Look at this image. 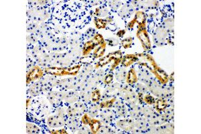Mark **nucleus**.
<instances>
[{"instance_id":"obj_18","label":"nucleus","mask_w":201,"mask_h":134,"mask_svg":"<svg viewBox=\"0 0 201 134\" xmlns=\"http://www.w3.org/2000/svg\"><path fill=\"white\" fill-rule=\"evenodd\" d=\"M144 101L145 103L149 105H153L156 103L155 99L150 94H146L144 97Z\"/></svg>"},{"instance_id":"obj_20","label":"nucleus","mask_w":201,"mask_h":134,"mask_svg":"<svg viewBox=\"0 0 201 134\" xmlns=\"http://www.w3.org/2000/svg\"><path fill=\"white\" fill-rule=\"evenodd\" d=\"M91 119L89 117V115L87 114H84L83 117H82L81 121L84 125H89L90 122H91Z\"/></svg>"},{"instance_id":"obj_3","label":"nucleus","mask_w":201,"mask_h":134,"mask_svg":"<svg viewBox=\"0 0 201 134\" xmlns=\"http://www.w3.org/2000/svg\"><path fill=\"white\" fill-rule=\"evenodd\" d=\"M137 37L141 42L143 48L145 51H147L151 48V42L149 35L145 28H137Z\"/></svg>"},{"instance_id":"obj_11","label":"nucleus","mask_w":201,"mask_h":134,"mask_svg":"<svg viewBox=\"0 0 201 134\" xmlns=\"http://www.w3.org/2000/svg\"><path fill=\"white\" fill-rule=\"evenodd\" d=\"M89 125H90V128H91L92 132L93 133H97L100 130V126H101V123H100V122L99 120L91 119Z\"/></svg>"},{"instance_id":"obj_22","label":"nucleus","mask_w":201,"mask_h":134,"mask_svg":"<svg viewBox=\"0 0 201 134\" xmlns=\"http://www.w3.org/2000/svg\"><path fill=\"white\" fill-rule=\"evenodd\" d=\"M125 30H119L117 31V36H118V37H122V36H123L124 35H125Z\"/></svg>"},{"instance_id":"obj_17","label":"nucleus","mask_w":201,"mask_h":134,"mask_svg":"<svg viewBox=\"0 0 201 134\" xmlns=\"http://www.w3.org/2000/svg\"><path fill=\"white\" fill-rule=\"evenodd\" d=\"M100 98V91L99 89H96V90H95L93 92H92V96H91V99H92V102H97L99 101Z\"/></svg>"},{"instance_id":"obj_8","label":"nucleus","mask_w":201,"mask_h":134,"mask_svg":"<svg viewBox=\"0 0 201 134\" xmlns=\"http://www.w3.org/2000/svg\"><path fill=\"white\" fill-rule=\"evenodd\" d=\"M99 45V44H98L97 42L94 40V39H92V40L87 42L84 44L83 54L84 55V56L89 54L92 50H93L95 47Z\"/></svg>"},{"instance_id":"obj_16","label":"nucleus","mask_w":201,"mask_h":134,"mask_svg":"<svg viewBox=\"0 0 201 134\" xmlns=\"http://www.w3.org/2000/svg\"><path fill=\"white\" fill-rule=\"evenodd\" d=\"M39 131L38 128L36 125L27 123V133H36Z\"/></svg>"},{"instance_id":"obj_19","label":"nucleus","mask_w":201,"mask_h":134,"mask_svg":"<svg viewBox=\"0 0 201 134\" xmlns=\"http://www.w3.org/2000/svg\"><path fill=\"white\" fill-rule=\"evenodd\" d=\"M93 39L99 44H100L101 43L103 42H105L104 38H103V36L101 34H97L95 35L94 36Z\"/></svg>"},{"instance_id":"obj_24","label":"nucleus","mask_w":201,"mask_h":134,"mask_svg":"<svg viewBox=\"0 0 201 134\" xmlns=\"http://www.w3.org/2000/svg\"><path fill=\"white\" fill-rule=\"evenodd\" d=\"M51 133H67V131H66L65 130H63L54 131H53V132L52 131Z\"/></svg>"},{"instance_id":"obj_13","label":"nucleus","mask_w":201,"mask_h":134,"mask_svg":"<svg viewBox=\"0 0 201 134\" xmlns=\"http://www.w3.org/2000/svg\"><path fill=\"white\" fill-rule=\"evenodd\" d=\"M166 107H167V103L165 99H160L157 100L156 103V109L158 111H162L164 110Z\"/></svg>"},{"instance_id":"obj_7","label":"nucleus","mask_w":201,"mask_h":134,"mask_svg":"<svg viewBox=\"0 0 201 134\" xmlns=\"http://www.w3.org/2000/svg\"><path fill=\"white\" fill-rule=\"evenodd\" d=\"M134 20L137 23H138L137 28H145V22H146V16L144 12H137L134 17Z\"/></svg>"},{"instance_id":"obj_5","label":"nucleus","mask_w":201,"mask_h":134,"mask_svg":"<svg viewBox=\"0 0 201 134\" xmlns=\"http://www.w3.org/2000/svg\"><path fill=\"white\" fill-rule=\"evenodd\" d=\"M138 61V55L137 54H127L122 57L121 60V63L123 67H128L134 64L135 62Z\"/></svg>"},{"instance_id":"obj_21","label":"nucleus","mask_w":201,"mask_h":134,"mask_svg":"<svg viewBox=\"0 0 201 134\" xmlns=\"http://www.w3.org/2000/svg\"><path fill=\"white\" fill-rule=\"evenodd\" d=\"M113 79V76L112 74H109V75H107L106 77H105L104 82H105V84L108 85V84H110L112 82Z\"/></svg>"},{"instance_id":"obj_26","label":"nucleus","mask_w":201,"mask_h":134,"mask_svg":"<svg viewBox=\"0 0 201 134\" xmlns=\"http://www.w3.org/2000/svg\"><path fill=\"white\" fill-rule=\"evenodd\" d=\"M29 101H30V100H28V101H27V107L28 106V104H29Z\"/></svg>"},{"instance_id":"obj_12","label":"nucleus","mask_w":201,"mask_h":134,"mask_svg":"<svg viewBox=\"0 0 201 134\" xmlns=\"http://www.w3.org/2000/svg\"><path fill=\"white\" fill-rule=\"evenodd\" d=\"M95 24L97 29H104L106 28L107 24V18L105 20L101 19V18H95L94 20Z\"/></svg>"},{"instance_id":"obj_10","label":"nucleus","mask_w":201,"mask_h":134,"mask_svg":"<svg viewBox=\"0 0 201 134\" xmlns=\"http://www.w3.org/2000/svg\"><path fill=\"white\" fill-rule=\"evenodd\" d=\"M137 82V77L136 75V72L135 71L134 69H131L129 70L127 76V83L129 84H134Z\"/></svg>"},{"instance_id":"obj_1","label":"nucleus","mask_w":201,"mask_h":134,"mask_svg":"<svg viewBox=\"0 0 201 134\" xmlns=\"http://www.w3.org/2000/svg\"><path fill=\"white\" fill-rule=\"evenodd\" d=\"M122 57L123 54L120 51H117L114 52H112V53H110L107 55L106 56L100 59L99 62L96 64V69H98L99 67H104V66L113 61L112 65V69H111V71H113L115 69V68L117 67V66H118L119 64L121 62Z\"/></svg>"},{"instance_id":"obj_4","label":"nucleus","mask_w":201,"mask_h":134,"mask_svg":"<svg viewBox=\"0 0 201 134\" xmlns=\"http://www.w3.org/2000/svg\"><path fill=\"white\" fill-rule=\"evenodd\" d=\"M42 75H43V70L38 66H35L28 72L27 75H26V83L28 85L32 81L41 78Z\"/></svg>"},{"instance_id":"obj_23","label":"nucleus","mask_w":201,"mask_h":134,"mask_svg":"<svg viewBox=\"0 0 201 134\" xmlns=\"http://www.w3.org/2000/svg\"><path fill=\"white\" fill-rule=\"evenodd\" d=\"M135 23H136V21H135L134 19L132 20L130 22H129L128 23V27L129 28H133L134 27V25H135Z\"/></svg>"},{"instance_id":"obj_25","label":"nucleus","mask_w":201,"mask_h":134,"mask_svg":"<svg viewBox=\"0 0 201 134\" xmlns=\"http://www.w3.org/2000/svg\"><path fill=\"white\" fill-rule=\"evenodd\" d=\"M174 73L172 72V75L170 76V78L171 77V80L172 81H174Z\"/></svg>"},{"instance_id":"obj_9","label":"nucleus","mask_w":201,"mask_h":134,"mask_svg":"<svg viewBox=\"0 0 201 134\" xmlns=\"http://www.w3.org/2000/svg\"><path fill=\"white\" fill-rule=\"evenodd\" d=\"M106 46L107 44L106 42H105V41L99 44V46L97 47V48L95 49L93 52L94 58H95V59H98V58H100L103 56L105 49H106Z\"/></svg>"},{"instance_id":"obj_2","label":"nucleus","mask_w":201,"mask_h":134,"mask_svg":"<svg viewBox=\"0 0 201 134\" xmlns=\"http://www.w3.org/2000/svg\"><path fill=\"white\" fill-rule=\"evenodd\" d=\"M81 66L77 64L75 67L70 68L66 67H48L46 68L45 70L48 74H51L56 76H65V75H76L77 74Z\"/></svg>"},{"instance_id":"obj_14","label":"nucleus","mask_w":201,"mask_h":134,"mask_svg":"<svg viewBox=\"0 0 201 134\" xmlns=\"http://www.w3.org/2000/svg\"><path fill=\"white\" fill-rule=\"evenodd\" d=\"M133 40H134V38H132V37H129V38H126L125 39H123V40L121 41L122 46L125 49L130 48L132 45V43H133Z\"/></svg>"},{"instance_id":"obj_6","label":"nucleus","mask_w":201,"mask_h":134,"mask_svg":"<svg viewBox=\"0 0 201 134\" xmlns=\"http://www.w3.org/2000/svg\"><path fill=\"white\" fill-rule=\"evenodd\" d=\"M152 73H154L156 78L157 79L160 81V83L164 85V84H166L168 82L169 78H168V75L166 74V72L164 71V70H163L162 69H160V67H158V69L156 70H154V71Z\"/></svg>"},{"instance_id":"obj_15","label":"nucleus","mask_w":201,"mask_h":134,"mask_svg":"<svg viewBox=\"0 0 201 134\" xmlns=\"http://www.w3.org/2000/svg\"><path fill=\"white\" fill-rule=\"evenodd\" d=\"M115 101V99L108 100V101H103V102H102V103H100V107H101V108H105V107H106V108H108V107H112L113 105V103H114Z\"/></svg>"}]
</instances>
